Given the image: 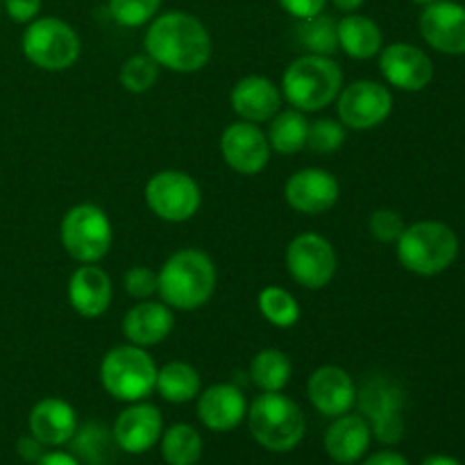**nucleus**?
Returning a JSON list of instances; mask_svg holds the SVG:
<instances>
[{
	"mask_svg": "<svg viewBox=\"0 0 465 465\" xmlns=\"http://www.w3.org/2000/svg\"><path fill=\"white\" fill-rule=\"evenodd\" d=\"M257 304L262 316L266 318L272 327H277V330H291V327L298 325L300 316H302L298 300H295L289 291L275 284L262 289Z\"/></svg>",
	"mask_w": 465,
	"mask_h": 465,
	"instance_id": "obj_30",
	"label": "nucleus"
},
{
	"mask_svg": "<svg viewBox=\"0 0 465 465\" xmlns=\"http://www.w3.org/2000/svg\"><path fill=\"white\" fill-rule=\"evenodd\" d=\"M282 91L263 75H245L232 86L230 104L241 121L268 123L282 109Z\"/></svg>",
	"mask_w": 465,
	"mask_h": 465,
	"instance_id": "obj_20",
	"label": "nucleus"
},
{
	"mask_svg": "<svg viewBox=\"0 0 465 465\" xmlns=\"http://www.w3.org/2000/svg\"><path fill=\"white\" fill-rule=\"evenodd\" d=\"M280 7L284 9L286 14H291L298 21H304V18H312L316 14H322L327 0H277Z\"/></svg>",
	"mask_w": 465,
	"mask_h": 465,
	"instance_id": "obj_38",
	"label": "nucleus"
},
{
	"mask_svg": "<svg viewBox=\"0 0 465 465\" xmlns=\"http://www.w3.org/2000/svg\"><path fill=\"white\" fill-rule=\"evenodd\" d=\"M162 457L168 465H195L203 457V439L198 430L186 422L168 427L159 439Z\"/></svg>",
	"mask_w": 465,
	"mask_h": 465,
	"instance_id": "obj_29",
	"label": "nucleus"
},
{
	"mask_svg": "<svg viewBox=\"0 0 465 465\" xmlns=\"http://www.w3.org/2000/svg\"><path fill=\"white\" fill-rule=\"evenodd\" d=\"M163 0H109V14L123 27H141L157 16Z\"/></svg>",
	"mask_w": 465,
	"mask_h": 465,
	"instance_id": "obj_33",
	"label": "nucleus"
},
{
	"mask_svg": "<svg viewBox=\"0 0 465 465\" xmlns=\"http://www.w3.org/2000/svg\"><path fill=\"white\" fill-rule=\"evenodd\" d=\"M159 77V64L148 54H134L127 59L118 71V80H121L123 89L130 94H145L157 84Z\"/></svg>",
	"mask_w": 465,
	"mask_h": 465,
	"instance_id": "obj_32",
	"label": "nucleus"
},
{
	"mask_svg": "<svg viewBox=\"0 0 465 465\" xmlns=\"http://www.w3.org/2000/svg\"><path fill=\"white\" fill-rule=\"evenodd\" d=\"M345 143V125L334 118H321L309 123L307 148L318 154L336 153Z\"/></svg>",
	"mask_w": 465,
	"mask_h": 465,
	"instance_id": "obj_34",
	"label": "nucleus"
},
{
	"mask_svg": "<svg viewBox=\"0 0 465 465\" xmlns=\"http://www.w3.org/2000/svg\"><path fill=\"white\" fill-rule=\"evenodd\" d=\"M216 263L204 250L184 248L173 252L157 272V293L163 304L177 312H195L216 291Z\"/></svg>",
	"mask_w": 465,
	"mask_h": 465,
	"instance_id": "obj_2",
	"label": "nucleus"
},
{
	"mask_svg": "<svg viewBox=\"0 0 465 465\" xmlns=\"http://www.w3.org/2000/svg\"><path fill=\"white\" fill-rule=\"evenodd\" d=\"M422 465H461V463L452 457H445V454H434V457L425 459Z\"/></svg>",
	"mask_w": 465,
	"mask_h": 465,
	"instance_id": "obj_43",
	"label": "nucleus"
},
{
	"mask_svg": "<svg viewBox=\"0 0 465 465\" xmlns=\"http://www.w3.org/2000/svg\"><path fill=\"white\" fill-rule=\"evenodd\" d=\"M284 259L289 275L309 291L325 289L334 280L336 268H339L334 245L316 232H304L295 236L286 248Z\"/></svg>",
	"mask_w": 465,
	"mask_h": 465,
	"instance_id": "obj_10",
	"label": "nucleus"
},
{
	"mask_svg": "<svg viewBox=\"0 0 465 465\" xmlns=\"http://www.w3.org/2000/svg\"><path fill=\"white\" fill-rule=\"evenodd\" d=\"M148 57L173 73H198L213 53L212 36L200 18L189 12H166L150 21L143 36Z\"/></svg>",
	"mask_w": 465,
	"mask_h": 465,
	"instance_id": "obj_1",
	"label": "nucleus"
},
{
	"mask_svg": "<svg viewBox=\"0 0 465 465\" xmlns=\"http://www.w3.org/2000/svg\"><path fill=\"white\" fill-rule=\"evenodd\" d=\"M7 16L16 23H32L39 18L41 0H3Z\"/></svg>",
	"mask_w": 465,
	"mask_h": 465,
	"instance_id": "obj_37",
	"label": "nucleus"
},
{
	"mask_svg": "<svg viewBox=\"0 0 465 465\" xmlns=\"http://www.w3.org/2000/svg\"><path fill=\"white\" fill-rule=\"evenodd\" d=\"M125 291L134 300H150L157 293V272L148 266H132L123 277Z\"/></svg>",
	"mask_w": 465,
	"mask_h": 465,
	"instance_id": "obj_36",
	"label": "nucleus"
},
{
	"mask_svg": "<svg viewBox=\"0 0 465 465\" xmlns=\"http://www.w3.org/2000/svg\"><path fill=\"white\" fill-rule=\"evenodd\" d=\"M173 327H175V316L168 304L157 300H139V304L125 313L121 330L127 343L148 350L163 343L171 336Z\"/></svg>",
	"mask_w": 465,
	"mask_h": 465,
	"instance_id": "obj_21",
	"label": "nucleus"
},
{
	"mask_svg": "<svg viewBox=\"0 0 465 465\" xmlns=\"http://www.w3.org/2000/svg\"><path fill=\"white\" fill-rule=\"evenodd\" d=\"M398 262L409 272L434 277L448 271L459 254V236L440 221H420L404 227L395 241Z\"/></svg>",
	"mask_w": 465,
	"mask_h": 465,
	"instance_id": "obj_5",
	"label": "nucleus"
},
{
	"mask_svg": "<svg viewBox=\"0 0 465 465\" xmlns=\"http://www.w3.org/2000/svg\"><path fill=\"white\" fill-rule=\"evenodd\" d=\"M307 134L309 121L304 118V112L298 109H280L268 121V145L280 154H295L307 148Z\"/></svg>",
	"mask_w": 465,
	"mask_h": 465,
	"instance_id": "obj_26",
	"label": "nucleus"
},
{
	"mask_svg": "<svg viewBox=\"0 0 465 465\" xmlns=\"http://www.w3.org/2000/svg\"><path fill=\"white\" fill-rule=\"evenodd\" d=\"M331 3H334L336 7L341 9V12L352 14V12H357V9L361 7V5L366 3V0H331Z\"/></svg>",
	"mask_w": 465,
	"mask_h": 465,
	"instance_id": "obj_42",
	"label": "nucleus"
},
{
	"mask_svg": "<svg viewBox=\"0 0 465 465\" xmlns=\"http://www.w3.org/2000/svg\"><path fill=\"white\" fill-rule=\"evenodd\" d=\"M363 465H409L407 459L398 452H391V450H384V452H377L372 457H368Z\"/></svg>",
	"mask_w": 465,
	"mask_h": 465,
	"instance_id": "obj_40",
	"label": "nucleus"
},
{
	"mask_svg": "<svg viewBox=\"0 0 465 465\" xmlns=\"http://www.w3.org/2000/svg\"><path fill=\"white\" fill-rule=\"evenodd\" d=\"M157 363L148 350L139 345H118L100 361V384L121 402H141L153 395L157 384Z\"/></svg>",
	"mask_w": 465,
	"mask_h": 465,
	"instance_id": "obj_6",
	"label": "nucleus"
},
{
	"mask_svg": "<svg viewBox=\"0 0 465 465\" xmlns=\"http://www.w3.org/2000/svg\"><path fill=\"white\" fill-rule=\"evenodd\" d=\"M59 239L68 257L77 263H98L107 257L114 241L112 221L98 204H75L59 225Z\"/></svg>",
	"mask_w": 465,
	"mask_h": 465,
	"instance_id": "obj_8",
	"label": "nucleus"
},
{
	"mask_svg": "<svg viewBox=\"0 0 465 465\" xmlns=\"http://www.w3.org/2000/svg\"><path fill=\"white\" fill-rule=\"evenodd\" d=\"M334 103L345 130L363 132L380 127L393 112V94L375 80H357L343 86Z\"/></svg>",
	"mask_w": 465,
	"mask_h": 465,
	"instance_id": "obj_12",
	"label": "nucleus"
},
{
	"mask_svg": "<svg viewBox=\"0 0 465 465\" xmlns=\"http://www.w3.org/2000/svg\"><path fill=\"white\" fill-rule=\"evenodd\" d=\"M298 41L312 54H331L339 50V35H336V21L327 14H316L298 23Z\"/></svg>",
	"mask_w": 465,
	"mask_h": 465,
	"instance_id": "obj_31",
	"label": "nucleus"
},
{
	"mask_svg": "<svg viewBox=\"0 0 465 465\" xmlns=\"http://www.w3.org/2000/svg\"><path fill=\"white\" fill-rule=\"evenodd\" d=\"M343 89V71L325 54H302L293 59L282 75V98L304 114L321 112L334 103Z\"/></svg>",
	"mask_w": 465,
	"mask_h": 465,
	"instance_id": "obj_3",
	"label": "nucleus"
},
{
	"mask_svg": "<svg viewBox=\"0 0 465 465\" xmlns=\"http://www.w3.org/2000/svg\"><path fill=\"white\" fill-rule=\"evenodd\" d=\"M248 400L234 384H213L198 395V418L207 430L232 431L245 420Z\"/></svg>",
	"mask_w": 465,
	"mask_h": 465,
	"instance_id": "obj_22",
	"label": "nucleus"
},
{
	"mask_svg": "<svg viewBox=\"0 0 465 465\" xmlns=\"http://www.w3.org/2000/svg\"><path fill=\"white\" fill-rule=\"evenodd\" d=\"M250 436L268 452H291L298 448L307 431L304 413L282 391L262 393L252 400L245 413Z\"/></svg>",
	"mask_w": 465,
	"mask_h": 465,
	"instance_id": "obj_4",
	"label": "nucleus"
},
{
	"mask_svg": "<svg viewBox=\"0 0 465 465\" xmlns=\"http://www.w3.org/2000/svg\"><path fill=\"white\" fill-rule=\"evenodd\" d=\"M361 409L366 413V420L371 425L372 434L381 443H398L404 434L402 407H404V389L395 380L386 375H375L363 384Z\"/></svg>",
	"mask_w": 465,
	"mask_h": 465,
	"instance_id": "obj_11",
	"label": "nucleus"
},
{
	"mask_svg": "<svg viewBox=\"0 0 465 465\" xmlns=\"http://www.w3.org/2000/svg\"><path fill=\"white\" fill-rule=\"evenodd\" d=\"M30 434L48 448H59L68 443L77 431L75 409L62 398H45L32 407L30 418Z\"/></svg>",
	"mask_w": 465,
	"mask_h": 465,
	"instance_id": "obj_23",
	"label": "nucleus"
},
{
	"mask_svg": "<svg viewBox=\"0 0 465 465\" xmlns=\"http://www.w3.org/2000/svg\"><path fill=\"white\" fill-rule=\"evenodd\" d=\"M163 418L154 404L132 402L114 422V440L127 454H143L159 443Z\"/></svg>",
	"mask_w": 465,
	"mask_h": 465,
	"instance_id": "obj_18",
	"label": "nucleus"
},
{
	"mask_svg": "<svg viewBox=\"0 0 465 465\" xmlns=\"http://www.w3.org/2000/svg\"><path fill=\"white\" fill-rule=\"evenodd\" d=\"M339 180L322 168H302L293 173L284 184V200L291 209L307 216L325 213L339 203Z\"/></svg>",
	"mask_w": 465,
	"mask_h": 465,
	"instance_id": "obj_15",
	"label": "nucleus"
},
{
	"mask_svg": "<svg viewBox=\"0 0 465 465\" xmlns=\"http://www.w3.org/2000/svg\"><path fill=\"white\" fill-rule=\"evenodd\" d=\"M413 3H418V5H430V3H436V0H413Z\"/></svg>",
	"mask_w": 465,
	"mask_h": 465,
	"instance_id": "obj_44",
	"label": "nucleus"
},
{
	"mask_svg": "<svg viewBox=\"0 0 465 465\" xmlns=\"http://www.w3.org/2000/svg\"><path fill=\"white\" fill-rule=\"evenodd\" d=\"M291 375H293V366H291L289 354L282 352V350H262V352L254 354L252 363H250V380L262 393L284 391L291 381Z\"/></svg>",
	"mask_w": 465,
	"mask_h": 465,
	"instance_id": "obj_28",
	"label": "nucleus"
},
{
	"mask_svg": "<svg viewBox=\"0 0 465 465\" xmlns=\"http://www.w3.org/2000/svg\"><path fill=\"white\" fill-rule=\"evenodd\" d=\"M36 465H80V461L66 452H45Z\"/></svg>",
	"mask_w": 465,
	"mask_h": 465,
	"instance_id": "obj_41",
	"label": "nucleus"
},
{
	"mask_svg": "<svg viewBox=\"0 0 465 465\" xmlns=\"http://www.w3.org/2000/svg\"><path fill=\"white\" fill-rule=\"evenodd\" d=\"M145 204L166 223H186L198 213L203 191L184 171H159L145 184Z\"/></svg>",
	"mask_w": 465,
	"mask_h": 465,
	"instance_id": "obj_9",
	"label": "nucleus"
},
{
	"mask_svg": "<svg viewBox=\"0 0 465 465\" xmlns=\"http://www.w3.org/2000/svg\"><path fill=\"white\" fill-rule=\"evenodd\" d=\"M380 71L391 86L416 94L430 86L434 77V64L430 54L413 44H391L380 53Z\"/></svg>",
	"mask_w": 465,
	"mask_h": 465,
	"instance_id": "obj_14",
	"label": "nucleus"
},
{
	"mask_svg": "<svg viewBox=\"0 0 465 465\" xmlns=\"http://www.w3.org/2000/svg\"><path fill=\"white\" fill-rule=\"evenodd\" d=\"M0 12H3V0H0Z\"/></svg>",
	"mask_w": 465,
	"mask_h": 465,
	"instance_id": "obj_45",
	"label": "nucleus"
},
{
	"mask_svg": "<svg viewBox=\"0 0 465 465\" xmlns=\"http://www.w3.org/2000/svg\"><path fill=\"white\" fill-rule=\"evenodd\" d=\"M154 391L171 404H186L200 395V375L191 363L171 361L157 371Z\"/></svg>",
	"mask_w": 465,
	"mask_h": 465,
	"instance_id": "obj_27",
	"label": "nucleus"
},
{
	"mask_svg": "<svg viewBox=\"0 0 465 465\" xmlns=\"http://www.w3.org/2000/svg\"><path fill=\"white\" fill-rule=\"evenodd\" d=\"M336 35H339V48L352 59H372L381 53L384 35L381 27L363 14H348L336 23Z\"/></svg>",
	"mask_w": 465,
	"mask_h": 465,
	"instance_id": "obj_25",
	"label": "nucleus"
},
{
	"mask_svg": "<svg viewBox=\"0 0 465 465\" xmlns=\"http://www.w3.org/2000/svg\"><path fill=\"white\" fill-rule=\"evenodd\" d=\"M404 227L407 225H404L402 216L393 209H377V212H372L371 221H368V230H371L372 239H377L380 243H395L404 232Z\"/></svg>",
	"mask_w": 465,
	"mask_h": 465,
	"instance_id": "obj_35",
	"label": "nucleus"
},
{
	"mask_svg": "<svg viewBox=\"0 0 465 465\" xmlns=\"http://www.w3.org/2000/svg\"><path fill=\"white\" fill-rule=\"evenodd\" d=\"M21 48L32 66L48 73H62L80 59L82 41L66 21L44 16L27 23Z\"/></svg>",
	"mask_w": 465,
	"mask_h": 465,
	"instance_id": "obj_7",
	"label": "nucleus"
},
{
	"mask_svg": "<svg viewBox=\"0 0 465 465\" xmlns=\"http://www.w3.org/2000/svg\"><path fill=\"white\" fill-rule=\"evenodd\" d=\"M44 448L45 445H41L32 434L21 439V443H18V452H21V457L25 459V461H39V459L44 457Z\"/></svg>",
	"mask_w": 465,
	"mask_h": 465,
	"instance_id": "obj_39",
	"label": "nucleus"
},
{
	"mask_svg": "<svg viewBox=\"0 0 465 465\" xmlns=\"http://www.w3.org/2000/svg\"><path fill=\"white\" fill-rule=\"evenodd\" d=\"M420 35L443 54H465V7L452 0L425 5L420 14Z\"/></svg>",
	"mask_w": 465,
	"mask_h": 465,
	"instance_id": "obj_16",
	"label": "nucleus"
},
{
	"mask_svg": "<svg viewBox=\"0 0 465 465\" xmlns=\"http://www.w3.org/2000/svg\"><path fill=\"white\" fill-rule=\"evenodd\" d=\"M68 304L82 318H100L114 298L112 277L98 263H80L68 277Z\"/></svg>",
	"mask_w": 465,
	"mask_h": 465,
	"instance_id": "obj_19",
	"label": "nucleus"
},
{
	"mask_svg": "<svg viewBox=\"0 0 465 465\" xmlns=\"http://www.w3.org/2000/svg\"><path fill=\"white\" fill-rule=\"evenodd\" d=\"M307 395L318 413L339 418L357 404V384L341 366H321L309 377Z\"/></svg>",
	"mask_w": 465,
	"mask_h": 465,
	"instance_id": "obj_17",
	"label": "nucleus"
},
{
	"mask_svg": "<svg viewBox=\"0 0 465 465\" xmlns=\"http://www.w3.org/2000/svg\"><path fill=\"white\" fill-rule=\"evenodd\" d=\"M221 154L239 175H257L271 162V145L257 123H232L221 134Z\"/></svg>",
	"mask_w": 465,
	"mask_h": 465,
	"instance_id": "obj_13",
	"label": "nucleus"
},
{
	"mask_svg": "<svg viewBox=\"0 0 465 465\" xmlns=\"http://www.w3.org/2000/svg\"><path fill=\"white\" fill-rule=\"evenodd\" d=\"M372 430L368 420L357 413H343L336 418L325 431V452L331 461L341 465H352L371 448Z\"/></svg>",
	"mask_w": 465,
	"mask_h": 465,
	"instance_id": "obj_24",
	"label": "nucleus"
}]
</instances>
